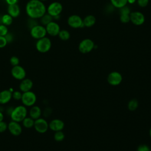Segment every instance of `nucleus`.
Here are the masks:
<instances>
[{
	"label": "nucleus",
	"mask_w": 151,
	"mask_h": 151,
	"mask_svg": "<svg viewBox=\"0 0 151 151\" xmlns=\"http://www.w3.org/2000/svg\"><path fill=\"white\" fill-rule=\"evenodd\" d=\"M25 12L29 18L37 19L47 12V8L40 0H29L26 4Z\"/></svg>",
	"instance_id": "f257e3e1"
},
{
	"label": "nucleus",
	"mask_w": 151,
	"mask_h": 151,
	"mask_svg": "<svg viewBox=\"0 0 151 151\" xmlns=\"http://www.w3.org/2000/svg\"><path fill=\"white\" fill-rule=\"evenodd\" d=\"M28 110L27 107L22 105H19L13 108L9 116L11 120L17 122H22V121L27 116Z\"/></svg>",
	"instance_id": "f03ea898"
},
{
	"label": "nucleus",
	"mask_w": 151,
	"mask_h": 151,
	"mask_svg": "<svg viewBox=\"0 0 151 151\" xmlns=\"http://www.w3.org/2000/svg\"><path fill=\"white\" fill-rule=\"evenodd\" d=\"M51 45L52 43L51 40L47 37H44L37 40L35 44V48L38 52L41 53H45L50 50Z\"/></svg>",
	"instance_id": "7ed1b4c3"
},
{
	"label": "nucleus",
	"mask_w": 151,
	"mask_h": 151,
	"mask_svg": "<svg viewBox=\"0 0 151 151\" xmlns=\"http://www.w3.org/2000/svg\"><path fill=\"white\" fill-rule=\"evenodd\" d=\"M37 99V98L35 93L31 90L22 93L21 101L24 106L26 107H31L35 104Z\"/></svg>",
	"instance_id": "20e7f679"
},
{
	"label": "nucleus",
	"mask_w": 151,
	"mask_h": 151,
	"mask_svg": "<svg viewBox=\"0 0 151 151\" xmlns=\"http://www.w3.org/2000/svg\"><path fill=\"white\" fill-rule=\"evenodd\" d=\"M47 34L45 27L42 25L37 24L30 29V35L31 36L36 40L42 38L46 37Z\"/></svg>",
	"instance_id": "39448f33"
},
{
	"label": "nucleus",
	"mask_w": 151,
	"mask_h": 151,
	"mask_svg": "<svg viewBox=\"0 0 151 151\" xmlns=\"http://www.w3.org/2000/svg\"><path fill=\"white\" fill-rule=\"evenodd\" d=\"M94 42L90 38H85L80 41L78 44V50L83 54L91 52L94 48Z\"/></svg>",
	"instance_id": "423d86ee"
},
{
	"label": "nucleus",
	"mask_w": 151,
	"mask_h": 151,
	"mask_svg": "<svg viewBox=\"0 0 151 151\" xmlns=\"http://www.w3.org/2000/svg\"><path fill=\"white\" fill-rule=\"evenodd\" d=\"M63 5L59 2H52L47 8V13L50 14L53 18L57 16H59L63 11Z\"/></svg>",
	"instance_id": "0eeeda50"
},
{
	"label": "nucleus",
	"mask_w": 151,
	"mask_h": 151,
	"mask_svg": "<svg viewBox=\"0 0 151 151\" xmlns=\"http://www.w3.org/2000/svg\"><path fill=\"white\" fill-rule=\"evenodd\" d=\"M33 127L38 133H44L49 129V124L45 119L40 117L35 120Z\"/></svg>",
	"instance_id": "6e6552de"
},
{
	"label": "nucleus",
	"mask_w": 151,
	"mask_h": 151,
	"mask_svg": "<svg viewBox=\"0 0 151 151\" xmlns=\"http://www.w3.org/2000/svg\"><path fill=\"white\" fill-rule=\"evenodd\" d=\"M67 24L73 28H80L84 27L83 19L79 15L76 14L71 15L68 18Z\"/></svg>",
	"instance_id": "1a4fd4ad"
},
{
	"label": "nucleus",
	"mask_w": 151,
	"mask_h": 151,
	"mask_svg": "<svg viewBox=\"0 0 151 151\" xmlns=\"http://www.w3.org/2000/svg\"><path fill=\"white\" fill-rule=\"evenodd\" d=\"M130 21H131L133 24L139 26L144 24L145 21V17L141 12H132L130 14Z\"/></svg>",
	"instance_id": "9d476101"
},
{
	"label": "nucleus",
	"mask_w": 151,
	"mask_h": 151,
	"mask_svg": "<svg viewBox=\"0 0 151 151\" xmlns=\"http://www.w3.org/2000/svg\"><path fill=\"white\" fill-rule=\"evenodd\" d=\"M11 75L16 80H22L26 77V71L24 67L18 65L13 66L11 70Z\"/></svg>",
	"instance_id": "9b49d317"
},
{
	"label": "nucleus",
	"mask_w": 151,
	"mask_h": 151,
	"mask_svg": "<svg viewBox=\"0 0 151 151\" xmlns=\"http://www.w3.org/2000/svg\"><path fill=\"white\" fill-rule=\"evenodd\" d=\"M8 130L12 135L18 136L21 134L22 132V127L19 124V122L11 120L8 124Z\"/></svg>",
	"instance_id": "f8f14e48"
},
{
	"label": "nucleus",
	"mask_w": 151,
	"mask_h": 151,
	"mask_svg": "<svg viewBox=\"0 0 151 151\" xmlns=\"http://www.w3.org/2000/svg\"><path fill=\"white\" fill-rule=\"evenodd\" d=\"M122 76L117 71H112L107 76V81L111 86H117L122 81Z\"/></svg>",
	"instance_id": "ddd939ff"
},
{
	"label": "nucleus",
	"mask_w": 151,
	"mask_h": 151,
	"mask_svg": "<svg viewBox=\"0 0 151 151\" xmlns=\"http://www.w3.org/2000/svg\"><path fill=\"white\" fill-rule=\"evenodd\" d=\"M47 33L52 37L58 35L60 29V25L54 21H51L45 26Z\"/></svg>",
	"instance_id": "4468645a"
},
{
	"label": "nucleus",
	"mask_w": 151,
	"mask_h": 151,
	"mask_svg": "<svg viewBox=\"0 0 151 151\" xmlns=\"http://www.w3.org/2000/svg\"><path fill=\"white\" fill-rule=\"evenodd\" d=\"M48 124L49 129L54 132L62 130L65 126L64 122L58 119H55L52 120Z\"/></svg>",
	"instance_id": "2eb2a0df"
},
{
	"label": "nucleus",
	"mask_w": 151,
	"mask_h": 151,
	"mask_svg": "<svg viewBox=\"0 0 151 151\" xmlns=\"http://www.w3.org/2000/svg\"><path fill=\"white\" fill-rule=\"evenodd\" d=\"M32 87L33 82L31 79L28 78H25L23 80H21V83L19 85V90L22 93L31 91Z\"/></svg>",
	"instance_id": "dca6fc26"
},
{
	"label": "nucleus",
	"mask_w": 151,
	"mask_h": 151,
	"mask_svg": "<svg viewBox=\"0 0 151 151\" xmlns=\"http://www.w3.org/2000/svg\"><path fill=\"white\" fill-rule=\"evenodd\" d=\"M12 99V92L9 90H4L0 92V104H5Z\"/></svg>",
	"instance_id": "f3484780"
},
{
	"label": "nucleus",
	"mask_w": 151,
	"mask_h": 151,
	"mask_svg": "<svg viewBox=\"0 0 151 151\" xmlns=\"http://www.w3.org/2000/svg\"><path fill=\"white\" fill-rule=\"evenodd\" d=\"M7 14L10 15L12 18H17L20 14V7L18 4L8 5L7 8Z\"/></svg>",
	"instance_id": "a211bd4d"
},
{
	"label": "nucleus",
	"mask_w": 151,
	"mask_h": 151,
	"mask_svg": "<svg viewBox=\"0 0 151 151\" xmlns=\"http://www.w3.org/2000/svg\"><path fill=\"white\" fill-rule=\"evenodd\" d=\"M42 114V110L41 108L38 106H32L29 111V116L32 118L34 120H36L40 117Z\"/></svg>",
	"instance_id": "6ab92c4d"
},
{
	"label": "nucleus",
	"mask_w": 151,
	"mask_h": 151,
	"mask_svg": "<svg viewBox=\"0 0 151 151\" xmlns=\"http://www.w3.org/2000/svg\"><path fill=\"white\" fill-rule=\"evenodd\" d=\"M83 22L84 27H91L96 24V18L93 15H88L83 19Z\"/></svg>",
	"instance_id": "aec40b11"
},
{
	"label": "nucleus",
	"mask_w": 151,
	"mask_h": 151,
	"mask_svg": "<svg viewBox=\"0 0 151 151\" xmlns=\"http://www.w3.org/2000/svg\"><path fill=\"white\" fill-rule=\"evenodd\" d=\"M34 121H35V120H34L31 117L27 116L22 121V124L24 127H25L27 129H30V128H32L34 127Z\"/></svg>",
	"instance_id": "412c9836"
},
{
	"label": "nucleus",
	"mask_w": 151,
	"mask_h": 151,
	"mask_svg": "<svg viewBox=\"0 0 151 151\" xmlns=\"http://www.w3.org/2000/svg\"><path fill=\"white\" fill-rule=\"evenodd\" d=\"M1 22L2 24L6 26L10 25L13 22V18L8 14H4L1 17Z\"/></svg>",
	"instance_id": "4be33fe9"
},
{
	"label": "nucleus",
	"mask_w": 151,
	"mask_h": 151,
	"mask_svg": "<svg viewBox=\"0 0 151 151\" xmlns=\"http://www.w3.org/2000/svg\"><path fill=\"white\" fill-rule=\"evenodd\" d=\"M40 19V22H41V24L44 26H46L48 24H49L50 22L52 21L53 17L46 12Z\"/></svg>",
	"instance_id": "5701e85b"
},
{
	"label": "nucleus",
	"mask_w": 151,
	"mask_h": 151,
	"mask_svg": "<svg viewBox=\"0 0 151 151\" xmlns=\"http://www.w3.org/2000/svg\"><path fill=\"white\" fill-rule=\"evenodd\" d=\"M110 2L114 7L118 9L126 6L128 3L127 0H110Z\"/></svg>",
	"instance_id": "b1692460"
},
{
	"label": "nucleus",
	"mask_w": 151,
	"mask_h": 151,
	"mask_svg": "<svg viewBox=\"0 0 151 151\" xmlns=\"http://www.w3.org/2000/svg\"><path fill=\"white\" fill-rule=\"evenodd\" d=\"M59 38L63 41H67L70 38V34L66 29H61L58 34Z\"/></svg>",
	"instance_id": "393cba45"
},
{
	"label": "nucleus",
	"mask_w": 151,
	"mask_h": 151,
	"mask_svg": "<svg viewBox=\"0 0 151 151\" xmlns=\"http://www.w3.org/2000/svg\"><path fill=\"white\" fill-rule=\"evenodd\" d=\"M139 102L136 99H133L130 100L127 104V108L130 111H134L138 107Z\"/></svg>",
	"instance_id": "a878e982"
},
{
	"label": "nucleus",
	"mask_w": 151,
	"mask_h": 151,
	"mask_svg": "<svg viewBox=\"0 0 151 151\" xmlns=\"http://www.w3.org/2000/svg\"><path fill=\"white\" fill-rule=\"evenodd\" d=\"M64 137H65V135L62 130L55 132V133L54 135V139L55 141L61 142L64 140Z\"/></svg>",
	"instance_id": "bb28decb"
},
{
	"label": "nucleus",
	"mask_w": 151,
	"mask_h": 151,
	"mask_svg": "<svg viewBox=\"0 0 151 151\" xmlns=\"http://www.w3.org/2000/svg\"><path fill=\"white\" fill-rule=\"evenodd\" d=\"M22 95V92L20 90H15L12 93V99L15 100H21Z\"/></svg>",
	"instance_id": "cd10ccee"
},
{
	"label": "nucleus",
	"mask_w": 151,
	"mask_h": 151,
	"mask_svg": "<svg viewBox=\"0 0 151 151\" xmlns=\"http://www.w3.org/2000/svg\"><path fill=\"white\" fill-rule=\"evenodd\" d=\"M8 32L7 26L1 24H0V36H5Z\"/></svg>",
	"instance_id": "c85d7f7f"
},
{
	"label": "nucleus",
	"mask_w": 151,
	"mask_h": 151,
	"mask_svg": "<svg viewBox=\"0 0 151 151\" xmlns=\"http://www.w3.org/2000/svg\"><path fill=\"white\" fill-rule=\"evenodd\" d=\"M120 21L122 23H128L130 21V15L129 14H120Z\"/></svg>",
	"instance_id": "c756f323"
},
{
	"label": "nucleus",
	"mask_w": 151,
	"mask_h": 151,
	"mask_svg": "<svg viewBox=\"0 0 151 151\" xmlns=\"http://www.w3.org/2000/svg\"><path fill=\"white\" fill-rule=\"evenodd\" d=\"M9 62L12 67L18 65L19 64V59L17 56H12L9 59Z\"/></svg>",
	"instance_id": "7c9ffc66"
},
{
	"label": "nucleus",
	"mask_w": 151,
	"mask_h": 151,
	"mask_svg": "<svg viewBox=\"0 0 151 151\" xmlns=\"http://www.w3.org/2000/svg\"><path fill=\"white\" fill-rule=\"evenodd\" d=\"M130 9L129 6L127 5L124 6L120 8H119V13L120 14H130Z\"/></svg>",
	"instance_id": "2f4dec72"
},
{
	"label": "nucleus",
	"mask_w": 151,
	"mask_h": 151,
	"mask_svg": "<svg viewBox=\"0 0 151 151\" xmlns=\"http://www.w3.org/2000/svg\"><path fill=\"white\" fill-rule=\"evenodd\" d=\"M137 151H151L149 146L145 144H142L137 147Z\"/></svg>",
	"instance_id": "473e14b6"
},
{
	"label": "nucleus",
	"mask_w": 151,
	"mask_h": 151,
	"mask_svg": "<svg viewBox=\"0 0 151 151\" xmlns=\"http://www.w3.org/2000/svg\"><path fill=\"white\" fill-rule=\"evenodd\" d=\"M8 130V124L4 120L0 122V133H3Z\"/></svg>",
	"instance_id": "72a5a7b5"
},
{
	"label": "nucleus",
	"mask_w": 151,
	"mask_h": 151,
	"mask_svg": "<svg viewBox=\"0 0 151 151\" xmlns=\"http://www.w3.org/2000/svg\"><path fill=\"white\" fill-rule=\"evenodd\" d=\"M149 0H137V5L142 8L146 7L149 4Z\"/></svg>",
	"instance_id": "f704fd0d"
},
{
	"label": "nucleus",
	"mask_w": 151,
	"mask_h": 151,
	"mask_svg": "<svg viewBox=\"0 0 151 151\" xmlns=\"http://www.w3.org/2000/svg\"><path fill=\"white\" fill-rule=\"evenodd\" d=\"M7 44L8 42L5 37L4 36H0V48H4Z\"/></svg>",
	"instance_id": "c9c22d12"
},
{
	"label": "nucleus",
	"mask_w": 151,
	"mask_h": 151,
	"mask_svg": "<svg viewBox=\"0 0 151 151\" xmlns=\"http://www.w3.org/2000/svg\"><path fill=\"white\" fill-rule=\"evenodd\" d=\"M6 41H7V42H11L12 41H13V39H14V37H13V35L10 33V32H8V34L5 36Z\"/></svg>",
	"instance_id": "e433bc0d"
},
{
	"label": "nucleus",
	"mask_w": 151,
	"mask_h": 151,
	"mask_svg": "<svg viewBox=\"0 0 151 151\" xmlns=\"http://www.w3.org/2000/svg\"><path fill=\"white\" fill-rule=\"evenodd\" d=\"M5 1L8 5L16 4L18 2V0H5Z\"/></svg>",
	"instance_id": "4c0bfd02"
},
{
	"label": "nucleus",
	"mask_w": 151,
	"mask_h": 151,
	"mask_svg": "<svg viewBox=\"0 0 151 151\" xmlns=\"http://www.w3.org/2000/svg\"><path fill=\"white\" fill-rule=\"evenodd\" d=\"M4 119V115L1 110H0V122L3 121Z\"/></svg>",
	"instance_id": "58836bf2"
},
{
	"label": "nucleus",
	"mask_w": 151,
	"mask_h": 151,
	"mask_svg": "<svg viewBox=\"0 0 151 151\" xmlns=\"http://www.w3.org/2000/svg\"><path fill=\"white\" fill-rule=\"evenodd\" d=\"M135 1H136V0H127V2L129 4H131L134 3Z\"/></svg>",
	"instance_id": "ea45409f"
},
{
	"label": "nucleus",
	"mask_w": 151,
	"mask_h": 151,
	"mask_svg": "<svg viewBox=\"0 0 151 151\" xmlns=\"http://www.w3.org/2000/svg\"><path fill=\"white\" fill-rule=\"evenodd\" d=\"M149 135H150V137H151V128L149 130Z\"/></svg>",
	"instance_id": "a19ab883"
},
{
	"label": "nucleus",
	"mask_w": 151,
	"mask_h": 151,
	"mask_svg": "<svg viewBox=\"0 0 151 151\" xmlns=\"http://www.w3.org/2000/svg\"><path fill=\"white\" fill-rule=\"evenodd\" d=\"M41 1H42V2H45V1H47V0H40Z\"/></svg>",
	"instance_id": "79ce46f5"
}]
</instances>
